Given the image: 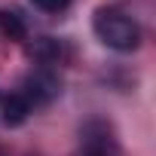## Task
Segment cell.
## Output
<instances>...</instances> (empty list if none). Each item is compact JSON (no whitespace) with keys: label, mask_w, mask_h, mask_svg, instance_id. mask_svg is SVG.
<instances>
[{"label":"cell","mask_w":156,"mask_h":156,"mask_svg":"<svg viewBox=\"0 0 156 156\" xmlns=\"http://www.w3.org/2000/svg\"><path fill=\"white\" fill-rule=\"evenodd\" d=\"M31 3L40 9V12H49V16H58L70 6V0H31Z\"/></svg>","instance_id":"6"},{"label":"cell","mask_w":156,"mask_h":156,"mask_svg":"<svg viewBox=\"0 0 156 156\" xmlns=\"http://www.w3.org/2000/svg\"><path fill=\"white\" fill-rule=\"evenodd\" d=\"M92 31L95 37L113 49V52H135L141 46V28L132 16H126L116 6H101L92 16Z\"/></svg>","instance_id":"1"},{"label":"cell","mask_w":156,"mask_h":156,"mask_svg":"<svg viewBox=\"0 0 156 156\" xmlns=\"http://www.w3.org/2000/svg\"><path fill=\"white\" fill-rule=\"evenodd\" d=\"M19 95L31 104V110H34V107H46V104H52V101L61 95V76H58V70L43 67V64L34 67L25 80H22Z\"/></svg>","instance_id":"2"},{"label":"cell","mask_w":156,"mask_h":156,"mask_svg":"<svg viewBox=\"0 0 156 156\" xmlns=\"http://www.w3.org/2000/svg\"><path fill=\"white\" fill-rule=\"evenodd\" d=\"M28 52H31L43 67H49V64H55V61L64 55V46H61L55 37H37V40L28 46Z\"/></svg>","instance_id":"4"},{"label":"cell","mask_w":156,"mask_h":156,"mask_svg":"<svg viewBox=\"0 0 156 156\" xmlns=\"http://www.w3.org/2000/svg\"><path fill=\"white\" fill-rule=\"evenodd\" d=\"M0 31H3L9 40H25L28 37V25H25L22 12H16V9H3L0 12Z\"/></svg>","instance_id":"5"},{"label":"cell","mask_w":156,"mask_h":156,"mask_svg":"<svg viewBox=\"0 0 156 156\" xmlns=\"http://www.w3.org/2000/svg\"><path fill=\"white\" fill-rule=\"evenodd\" d=\"M0 156H3V153H0Z\"/></svg>","instance_id":"8"},{"label":"cell","mask_w":156,"mask_h":156,"mask_svg":"<svg viewBox=\"0 0 156 156\" xmlns=\"http://www.w3.org/2000/svg\"><path fill=\"white\" fill-rule=\"evenodd\" d=\"M80 156H104V150H83Z\"/></svg>","instance_id":"7"},{"label":"cell","mask_w":156,"mask_h":156,"mask_svg":"<svg viewBox=\"0 0 156 156\" xmlns=\"http://www.w3.org/2000/svg\"><path fill=\"white\" fill-rule=\"evenodd\" d=\"M31 104L19 95V92H9V95H0V126H6V129H16L22 122H28L31 116Z\"/></svg>","instance_id":"3"}]
</instances>
